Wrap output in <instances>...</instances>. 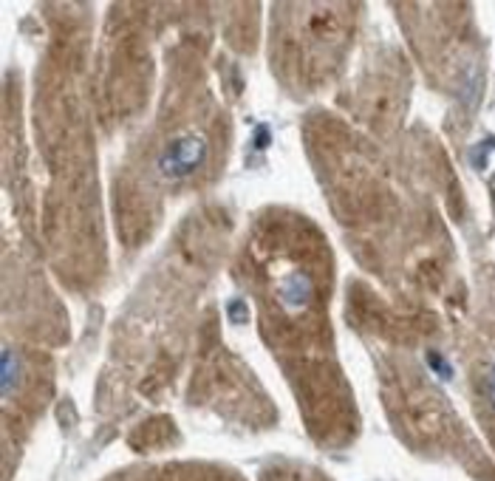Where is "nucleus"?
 <instances>
[{"mask_svg": "<svg viewBox=\"0 0 495 481\" xmlns=\"http://www.w3.org/2000/svg\"><path fill=\"white\" fill-rule=\"evenodd\" d=\"M487 393H489V399H492V405H495V360H492L489 368H487Z\"/></svg>", "mask_w": 495, "mask_h": 481, "instance_id": "f257e3e1", "label": "nucleus"}]
</instances>
